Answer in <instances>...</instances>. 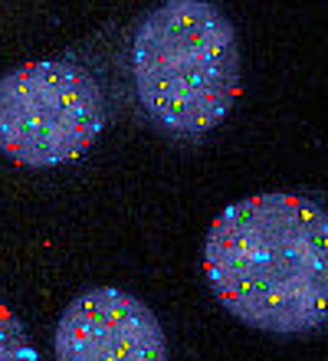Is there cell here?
<instances>
[{"instance_id": "obj_3", "label": "cell", "mask_w": 328, "mask_h": 361, "mask_svg": "<svg viewBox=\"0 0 328 361\" xmlns=\"http://www.w3.org/2000/svg\"><path fill=\"white\" fill-rule=\"evenodd\" d=\"M109 122L99 79L73 59H33L0 76V154L53 171L89 154Z\"/></svg>"}, {"instance_id": "obj_2", "label": "cell", "mask_w": 328, "mask_h": 361, "mask_svg": "<svg viewBox=\"0 0 328 361\" xmlns=\"http://www.w3.org/2000/svg\"><path fill=\"white\" fill-rule=\"evenodd\" d=\"M128 82L145 122L178 145L226 122L243 89L233 20L217 0H161L135 23Z\"/></svg>"}, {"instance_id": "obj_4", "label": "cell", "mask_w": 328, "mask_h": 361, "mask_svg": "<svg viewBox=\"0 0 328 361\" xmlns=\"http://www.w3.org/2000/svg\"><path fill=\"white\" fill-rule=\"evenodd\" d=\"M53 361H168V335L145 299L92 286L59 312Z\"/></svg>"}, {"instance_id": "obj_1", "label": "cell", "mask_w": 328, "mask_h": 361, "mask_svg": "<svg viewBox=\"0 0 328 361\" xmlns=\"http://www.w3.org/2000/svg\"><path fill=\"white\" fill-rule=\"evenodd\" d=\"M204 279L224 312L253 332H325L328 207L292 190L233 200L204 237Z\"/></svg>"}, {"instance_id": "obj_5", "label": "cell", "mask_w": 328, "mask_h": 361, "mask_svg": "<svg viewBox=\"0 0 328 361\" xmlns=\"http://www.w3.org/2000/svg\"><path fill=\"white\" fill-rule=\"evenodd\" d=\"M0 361H43L27 325L0 302Z\"/></svg>"}]
</instances>
